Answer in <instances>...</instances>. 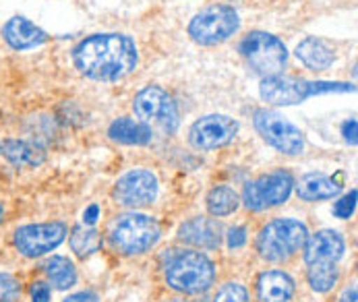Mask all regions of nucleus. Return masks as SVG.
I'll return each mask as SVG.
<instances>
[{"label":"nucleus","mask_w":358,"mask_h":302,"mask_svg":"<svg viewBox=\"0 0 358 302\" xmlns=\"http://www.w3.org/2000/svg\"><path fill=\"white\" fill-rule=\"evenodd\" d=\"M338 275H340V271H338L336 263H329V261H315V263H308L307 278L310 288H313L315 292H321V294L329 292V290L336 286Z\"/></svg>","instance_id":"5701e85b"},{"label":"nucleus","mask_w":358,"mask_h":302,"mask_svg":"<svg viewBox=\"0 0 358 302\" xmlns=\"http://www.w3.org/2000/svg\"><path fill=\"white\" fill-rule=\"evenodd\" d=\"M213 302H249V292H247L245 286L232 282V284H226L217 292V296L213 299Z\"/></svg>","instance_id":"bb28decb"},{"label":"nucleus","mask_w":358,"mask_h":302,"mask_svg":"<svg viewBox=\"0 0 358 302\" xmlns=\"http://www.w3.org/2000/svg\"><path fill=\"white\" fill-rule=\"evenodd\" d=\"M2 38L4 42L13 48V50H34L38 46H44L50 36L38 27L36 23H31L29 19L17 15V17H10L4 25H2Z\"/></svg>","instance_id":"4468645a"},{"label":"nucleus","mask_w":358,"mask_h":302,"mask_svg":"<svg viewBox=\"0 0 358 302\" xmlns=\"http://www.w3.org/2000/svg\"><path fill=\"white\" fill-rule=\"evenodd\" d=\"M307 226L292 217H280L261 228L257 236V251L271 263H284L305 247Z\"/></svg>","instance_id":"20e7f679"},{"label":"nucleus","mask_w":358,"mask_h":302,"mask_svg":"<svg viewBox=\"0 0 358 302\" xmlns=\"http://www.w3.org/2000/svg\"><path fill=\"white\" fill-rule=\"evenodd\" d=\"M241 27L238 13L228 4H211L199 10L189 23V36L199 46H217L230 40Z\"/></svg>","instance_id":"0eeeda50"},{"label":"nucleus","mask_w":358,"mask_h":302,"mask_svg":"<svg viewBox=\"0 0 358 302\" xmlns=\"http://www.w3.org/2000/svg\"><path fill=\"white\" fill-rule=\"evenodd\" d=\"M294 187H296V195L308 203L334 199L342 191V182L319 172H310L307 176H303L299 182H294Z\"/></svg>","instance_id":"a211bd4d"},{"label":"nucleus","mask_w":358,"mask_h":302,"mask_svg":"<svg viewBox=\"0 0 358 302\" xmlns=\"http://www.w3.org/2000/svg\"><path fill=\"white\" fill-rule=\"evenodd\" d=\"M21 296V284L10 273H0V302H17Z\"/></svg>","instance_id":"a878e982"},{"label":"nucleus","mask_w":358,"mask_h":302,"mask_svg":"<svg viewBox=\"0 0 358 302\" xmlns=\"http://www.w3.org/2000/svg\"><path fill=\"white\" fill-rule=\"evenodd\" d=\"M357 301H358L357 286H350V288H346V290H344V294L340 296V302H357Z\"/></svg>","instance_id":"72a5a7b5"},{"label":"nucleus","mask_w":358,"mask_h":302,"mask_svg":"<svg viewBox=\"0 0 358 302\" xmlns=\"http://www.w3.org/2000/svg\"><path fill=\"white\" fill-rule=\"evenodd\" d=\"M253 124H255L257 133L261 135V139L280 153L301 155L305 151L307 141H305L303 131L280 112L267 110V108L255 110Z\"/></svg>","instance_id":"1a4fd4ad"},{"label":"nucleus","mask_w":358,"mask_h":302,"mask_svg":"<svg viewBox=\"0 0 358 302\" xmlns=\"http://www.w3.org/2000/svg\"><path fill=\"white\" fill-rule=\"evenodd\" d=\"M238 133V122L226 114H207L189 129V141L195 150L211 151L228 145Z\"/></svg>","instance_id":"ddd939ff"},{"label":"nucleus","mask_w":358,"mask_h":302,"mask_svg":"<svg viewBox=\"0 0 358 302\" xmlns=\"http://www.w3.org/2000/svg\"><path fill=\"white\" fill-rule=\"evenodd\" d=\"M108 137L122 145H150L154 139V131L141 124L139 120L116 118L108 129Z\"/></svg>","instance_id":"aec40b11"},{"label":"nucleus","mask_w":358,"mask_h":302,"mask_svg":"<svg viewBox=\"0 0 358 302\" xmlns=\"http://www.w3.org/2000/svg\"><path fill=\"white\" fill-rule=\"evenodd\" d=\"M238 205H241L238 193L230 187H215L207 195V209L215 217H224V215L234 213L238 209Z\"/></svg>","instance_id":"b1692460"},{"label":"nucleus","mask_w":358,"mask_h":302,"mask_svg":"<svg viewBox=\"0 0 358 302\" xmlns=\"http://www.w3.org/2000/svg\"><path fill=\"white\" fill-rule=\"evenodd\" d=\"M296 58L310 71H327L336 60V52L319 38H305L296 46Z\"/></svg>","instance_id":"412c9836"},{"label":"nucleus","mask_w":358,"mask_h":302,"mask_svg":"<svg viewBox=\"0 0 358 302\" xmlns=\"http://www.w3.org/2000/svg\"><path fill=\"white\" fill-rule=\"evenodd\" d=\"M98 215H100V207H98V205H90V207L85 209V213H83V222H85V226L96 224Z\"/></svg>","instance_id":"473e14b6"},{"label":"nucleus","mask_w":358,"mask_h":302,"mask_svg":"<svg viewBox=\"0 0 358 302\" xmlns=\"http://www.w3.org/2000/svg\"><path fill=\"white\" fill-rule=\"evenodd\" d=\"M238 52L247 60V64L263 79L273 77V75H282V71L288 62L286 44L267 31L247 34L238 46Z\"/></svg>","instance_id":"423d86ee"},{"label":"nucleus","mask_w":358,"mask_h":302,"mask_svg":"<svg viewBox=\"0 0 358 302\" xmlns=\"http://www.w3.org/2000/svg\"><path fill=\"white\" fill-rule=\"evenodd\" d=\"M346 251L344 238L336 230H321L313 236H308L305 243V263L315 261H329L338 263Z\"/></svg>","instance_id":"dca6fc26"},{"label":"nucleus","mask_w":358,"mask_h":302,"mask_svg":"<svg viewBox=\"0 0 358 302\" xmlns=\"http://www.w3.org/2000/svg\"><path fill=\"white\" fill-rule=\"evenodd\" d=\"M133 112L141 124L148 129H157L166 135L176 133L178 129V108L172 96L157 87V85H148L141 89L135 100H133Z\"/></svg>","instance_id":"6e6552de"},{"label":"nucleus","mask_w":358,"mask_h":302,"mask_svg":"<svg viewBox=\"0 0 358 302\" xmlns=\"http://www.w3.org/2000/svg\"><path fill=\"white\" fill-rule=\"evenodd\" d=\"M71 249L77 257L85 259L102 249V234L96 228L77 226L73 228V234H71Z\"/></svg>","instance_id":"393cba45"},{"label":"nucleus","mask_w":358,"mask_h":302,"mask_svg":"<svg viewBox=\"0 0 358 302\" xmlns=\"http://www.w3.org/2000/svg\"><path fill=\"white\" fill-rule=\"evenodd\" d=\"M357 197H358L357 191H350V193H348V195H344L340 201H336V205H334V215H336V217H340V220H348V217H352V213H355V209H357Z\"/></svg>","instance_id":"cd10ccee"},{"label":"nucleus","mask_w":358,"mask_h":302,"mask_svg":"<svg viewBox=\"0 0 358 302\" xmlns=\"http://www.w3.org/2000/svg\"><path fill=\"white\" fill-rule=\"evenodd\" d=\"M66 238V226L62 222L27 224L15 230V247L27 259H38L58 249Z\"/></svg>","instance_id":"9b49d317"},{"label":"nucleus","mask_w":358,"mask_h":302,"mask_svg":"<svg viewBox=\"0 0 358 302\" xmlns=\"http://www.w3.org/2000/svg\"><path fill=\"white\" fill-rule=\"evenodd\" d=\"M357 118H350V120H346V122L342 124V135H344L346 143H350V145H357Z\"/></svg>","instance_id":"7c9ffc66"},{"label":"nucleus","mask_w":358,"mask_h":302,"mask_svg":"<svg viewBox=\"0 0 358 302\" xmlns=\"http://www.w3.org/2000/svg\"><path fill=\"white\" fill-rule=\"evenodd\" d=\"M46 275L50 278L56 290H69L77 284V269L66 257H52L44 265Z\"/></svg>","instance_id":"4be33fe9"},{"label":"nucleus","mask_w":358,"mask_h":302,"mask_svg":"<svg viewBox=\"0 0 358 302\" xmlns=\"http://www.w3.org/2000/svg\"><path fill=\"white\" fill-rule=\"evenodd\" d=\"M357 87L352 83H334V81H307L290 75H273L261 79L259 94L263 101L271 106H296L313 96L323 94H348Z\"/></svg>","instance_id":"f03ea898"},{"label":"nucleus","mask_w":358,"mask_h":302,"mask_svg":"<svg viewBox=\"0 0 358 302\" xmlns=\"http://www.w3.org/2000/svg\"><path fill=\"white\" fill-rule=\"evenodd\" d=\"M162 236L159 224L145 213L118 215L110 226V245L120 254H141L154 249Z\"/></svg>","instance_id":"39448f33"},{"label":"nucleus","mask_w":358,"mask_h":302,"mask_svg":"<svg viewBox=\"0 0 358 302\" xmlns=\"http://www.w3.org/2000/svg\"><path fill=\"white\" fill-rule=\"evenodd\" d=\"M50 301V286L44 282H36L31 286V302H48Z\"/></svg>","instance_id":"c756f323"},{"label":"nucleus","mask_w":358,"mask_h":302,"mask_svg":"<svg viewBox=\"0 0 358 302\" xmlns=\"http://www.w3.org/2000/svg\"><path fill=\"white\" fill-rule=\"evenodd\" d=\"M2 217H4V209H2V205H0V224H2Z\"/></svg>","instance_id":"f704fd0d"},{"label":"nucleus","mask_w":358,"mask_h":302,"mask_svg":"<svg viewBox=\"0 0 358 302\" xmlns=\"http://www.w3.org/2000/svg\"><path fill=\"white\" fill-rule=\"evenodd\" d=\"M159 191L157 185V176L152 170H143V168H135L127 174H122L112 191L114 201L122 207H148L155 201Z\"/></svg>","instance_id":"f8f14e48"},{"label":"nucleus","mask_w":358,"mask_h":302,"mask_svg":"<svg viewBox=\"0 0 358 302\" xmlns=\"http://www.w3.org/2000/svg\"><path fill=\"white\" fill-rule=\"evenodd\" d=\"M245 243H247V228L238 226V228H232L228 232V247L230 249H241V247H245Z\"/></svg>","instance_id":"c85d7f7f"},{"label":"nucleus","mask_w":358,"mask_h":302,"mask_svg":"<svg viewBox=\"0 0 358 302\" xmlns=\"http://www.w3.org/2000/svg\"><path fill=\"white\" fill-rule=\"evenodd\" d=\"M62 302H98V294L96 292H77V294H71L69 299H64Z\"/></svg>","instance_id":"2f4dec72"},{"label":"nucleus","mask_w":358,"mask_h":302,"mask_svg":"<svg viewBox=\"0 0 358 302\" xmlns=\"http://www.w3.org/2000/svg\"><path fill=\"white\" fill-rule=\"evenodd\" d=\"M197 302H203V301H197Z\"/></svg>","instance_id":"c9c22d12"},{"label":"nucleus","mask_w":358,"mask_h":302,"mask_svg":"<svg viewBox=\"0 0 358 302\" xmlns=\"http://www.w3.org/2000/svg\"><path fill=\"white\" fill-rule=\"evenodd\" d=\"M0 155L17 168H36L46 159L44 148L23 139H4L0 143Z\"/></svg>","instance_id":"6ab92c4d"},{"label":"nucleus","mask_w":358,"mask_h":302,"mask_svg":"<svg viewBox=\"0 0 358 302\" xmlns=\"http://www.w3.org/2000/svg\"><path fill=\"white\" fill-rule=\"evenodd\" d=\"M294 189V178L286 170H273L245 185L243 203L251 211H265L288 201Z\"/></svg>","instance_id":"9d476101"},{"label":"nucleus","mask_w":358,"mask_h":302,"mask_svg":"<svg viewBox=\"0 0 358 302\" xmlns=\"http://www.w3.org/2000/svg\"><path fill=\"white\" fill-rule=\"evenodd\" d=\"M73 60L94 81H120L137 69L139 52L124 34H96L73 50Z\"/></svg>","instance_id":"f257e3e1"},{"label":"nucleus","mask_w":358,"mask_h":302,"mask_svg":"<svg viewBox=\"0 0 358 302\" xmlns=\"http://www.w3.org/2000/svg\"><path fill=\"white\" fill-rule=\"evenodd\" d=\"M215 280L211 259L199 251H182L174 254L166 265V284L180 294H203Z\"/></svg>","instance_id":"7ed1b4c3"},{"label":"nucleus","mask_w":358,"mask_h":302,"mask_svg":"<svg viewBox=\"0 0 358 302\" xmlns=\"http://www.w3.org/2000/svg\"><path fill=\"white\" fill-rule=\"evenodd\" d=\"M294 280L278 269L265 271L257 280V301L259 302H290L294 296Z\"/></svg>","instance_id":"f3484780"},{"label":"nucleus","mask_w":358,"mask_h":302,"mask_svg":"<svg viewBox=\"0 0 358 302\" xmlns=\"http://www.w3.org/2000/svg\"><path fill=\"white\" fill-rule=\"evenodd\" d=\"M222 236H224L222 224L211 217H193L178 228V240L205 251L217 249L222 245Z\"/></svg>","instance_id":"2eb2a0df"}]
</instances>
